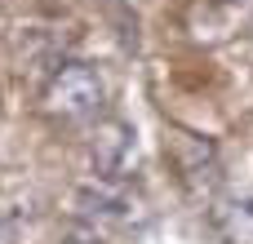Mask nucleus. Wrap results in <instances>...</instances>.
<instances>
[{"label": "nucleus", "instance_id": "nucleus-1", "mask_svg": "<svg viewBox=\"0 0 253 244\" xmlns=\"http://www.w3.org/2000/svg\"><path fill=\"white\" fill-rule=\"evenodd\" d=\"M107 107V84L89 62H62L44 89H40V111L53 124H89Z\"/></svg>", "mask_w": 253, "mask_h": 244}, {"label": "nucleus", "instance_id": "nucleus-2", "mask_svg": "<svg viewBox=\"0 0 253 244\" xmlns=\"http://www.w3.org/2000/svg\"><path fill=\"white\" fill-rule=\"evenodd\" d=\"M76 218L93 231H107V227L111 231H142L151 222V209L129 178H98V182L80 187Z\"/></svg>", "mask_w": 253, "mask_h": 244}, {"label": "nucleus", "instance_id": "nucleus-3", "mask_svg": "<svg viewBox=\"0 0 253 244\" xmlns=\"http://www.w3.org/2000/svg\"><path fill=\"white\" fill-rule=\"evenodd\" d=\"M165 156L178 173V182L191 191V196H205L222 182V160H218V147L205 138V133H191L182 124H169L165 133Z\"/></svg>", "mask_w": 253, "mask_h": 244}, {"label": "nucleus", "instance_id": "nucleus-4", "mask_svg": "<svg viewBox=\"0 0 253 244\" xmlns=\"http://www.w3.org/2000/svg\"><path fill=\"white\" fill-rule=\"evenodd\" d=\"M89 160L98 178H133L138 164V133L125 120H102L89 142Z\"/></svg>", "mask_w": 253, "mask_h": 244}, {"label": "nucleus", "instance_id": "nucleus-5", "mask_svg": "<svg viewBox=\"0 0 253 244\" xmlns=\"http://www.w3.org/2000/svg\"><path fill=\"white\" fill-rule=\"evenodd\" d=\"M209 227H213V236L222 244H253V191L213 200Z\"/></svg>", "mask_w": 253, "mask_h": 244}, {"label": "nucleus", "instance_id": "nucleus-6", "mask_svg": "<svg viewBox=\"0 0 253 244\" xmlns=\"http://www.w3.org/2000/svg\"><path fill=\"white\" fill-rule=\"evenodd\" d=\"M62 244H102V236L93 231V227H84V222H76L67 236H62Z\"/></svg>", "mask_w": 253, "mask_h": 244}]
</instances>
